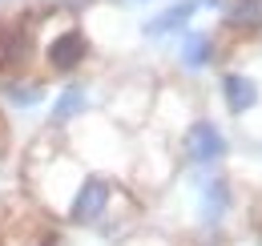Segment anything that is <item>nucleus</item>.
Instances as JSON below:
<instances>
[{
	"label": "nucleus",
	"instance_id": "nucleus-1",
	"mask_svg": "<svg viewBox=\"0 0 262 246\" xmlns=\"http://www.w3.org/2000/svg\"><path fill=\"white\" fill-rule=\"evenodd\" d=\"M222 154H226V137L218 133L214 121H194L186 129V157L190 161L206 166V161H218Z\"/></svg>",
	"mask_w": 262,
	"mask_h": 246
},
{
	"label": "nucleus",
	"instance_id": "nucleus-2",
	"mask_svg": "<svg viewBox=\"0 0 262 246\" xmlns=\"http://www.w3.org/2000/svg\"><path fill=\"white\" fill-rule=\"evenodd\" d=\"M109 206V182L105 178H85L73 194V206H69V218L73 222H97Z\"/></svg>",
	"mask_w": 262,
	"mask_h": 246
},
{
	"label": "nucleus",
	"instance_id": "nucleus-3",
	"mask_svg": "<svg viewBox=\"0 0 262 246\" xmlns=\"http://www.w3.org/2000/svg\"><path fill=\"white\" fill-rule=\"evenodd\" d=\"M85 53H89V45H85V32H81V29H65L61 36H53V40H49V49H45V61L53 65L57 73H69V69H77V65L85 61Z\"/></svg>",
	"mask_w": 262,
	"mask_h": 246
},
{
	"label": "nucleus",
	"instance_id": "nucleus-4",
	"mask_svg": "<svg viewBox=\"0 0 262 246\" xmlns=\"http://www.w3.org/2000/svg\"><path fill=\"white\" fill-rule=\"evenodd\" d=\"M222 97H226L230 113H250L258 105V81L246 73H226L222 77Z\"/></svg>",
	"mask_w": 262,
	"mask_h": 246
},
{
	"label": "nucleus",
	"instance_id": "nucleus-5",
	"mask_svg": "<svg viewBox=\"0 0 262 246\" xmlns=\"http://www.w3.org/2000/svg\"><path fill=\"white\" fill-rule=\"evenodd\" d=\"M194 12H198V0H178V4H169L165 12H158V16L145 25V36H165V32L186 29V25L194 20Z\"/></svg>",
	"mask_w": 262,
	"mask_h": 246
},
{
	"label": "nucleus",
	"instance_id": "nucleus-6",
	"mask_svg": "<svg viewBox=\"0 0 262 246\" xmlns=\"http://www.w3.org/2000/svg\"><path fill=\"white\" fill-rule=\"evenodd\" d=\"M29 57V29L20 25H0V69H12Z\"/></svg>",
	"mask_w": 262,
	"mask_h": 246
},
{
	"label": "nucleus",
	"instance_id": "nucleus-7",
	"mask_svg": "<svg viewBox=\"0 0 262 246\" xmlns=\"http://www.w3.org/2000/svg\"><path fill=\"white\" fill-rule=\"evenodd\" d=\"M230 29L238 32H254L262 29V0H234V8L226 12Z\"/></svg>",
	"mask_w": 262,
	"mask_h": 246
},
{
	"label": "nucleus",
	"instance_id": "nucleus-8",
	"mask_svg": "<svg viewBox=\"0 0 262 246\" xmlns=\"http://www.w3.org/2000/svg\"><path fill=\"white\" fill-rule=\"evenodd\" d=\"M210 57H214V40H210L206 32H190L186 45H182V61H186V69H202V65H210Z\"/></svg>",
	"mask_w": 262,
	"mask_h": 246
},
{
	"label": "nucleus",
	"instance_id": "nucleus-9",
	"mask_svg": "<svg viewBox=\"0 0 262 246\" xmlns=\"http://www.w3.org/2000/svg\"><path fill=\"white\" fill-rule=\"evenodd\" d=\"M226 206H230V186L226 182H210L206 194H202V218H206V222H218Z\"/></svg>",
	"mask_w": 262,
	"mask_h": 246
},
{
	"label": "nucleus",
	"instance_id": "nucleus-10",
	"mask_svg": "<svg viewBox=\"0 0 262 246\" xmlns=\"http://www.w3.org/2000/svg\"><path fill=\"white\" fill-rule=\"evenodd\" d=\"M85 109V89L81 85H69L61 97H57V105H53V125H65L69 117H77Z\"/></svg>",
	"mask_w": 262,
	"mask_h": 246
},
{
	"label": "nucleus",
	"instance_id": "nucleus-11",
	"mask_svg": "<svg viewBox=\"0 0 262 246\" xmlns=\"http://www.w3.org/2000/svg\"><path fill=\"white\" fill-rule=\"evenodd\" d=\"M12 105H36L40 101V85H4Z\"/></svg>",
	"mask_w": 262,
	"mask_h": 246
},
{
	"label": "nucleus",
	"instance_id": "nucleus-12",
	"mask_svg": "<svg viewBox=\"0 0 262 246\" xmlns=\"http://www.w3.org/2000/svg\"><path fill=\"white\" fill-rule=\"evenodd\" d=\"M202 4H206V8H218V4H222V0H202Z\"/></svg>",
	"mask_w": 262,
	"mask_h": 246
},
{
	"label": "nucleus",
	"instance_id": "nucleus-13",
	"mask_svg": "<svg viewBox=\"0 0 262 246\" xmlns=\"http://www.w3.org/2000/svg\"><path fill=\"white\" fill-rule=\"evenodd\" d=\"M129 4H141V0H129Z\"/></svg>",
	"mask_w": 262,
	"mask_h": 246
}]
</instances>
